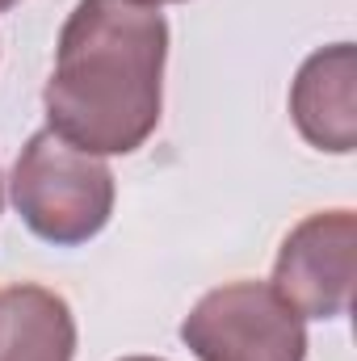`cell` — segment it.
Here are the masks:
<instances>
[{"instance_id": "6", "label": "cell", "mask_w": 357, "mask_h": 361, "mask_svg": "<svg viewBox=\"0 0 357 361\" xmlns=\"http://www.w3.org/2000/svg\"><path fill=\"white\" fill-rule=\"evenodd\" d=\"M76 315L63 294L17 281L0 290V361H72Z\"/></svg>"}, {"instance_id": "7", "label": "cell", "mask_w": 357, "mask_h": 361, "mask_svg": "<svg viewBox=\"0 0 357 361\" xmlns=\"http://www.w3.org/2000/svg\"><path fill=\"white\" fill-rule=\"evenodd\" d=\"M135 4H152V8H160V4H181V0H135Z\"/></svg>"}, {"instance_id": "3", "label": "cell", "mask_w": 357, "mask_h": 361, "mask_svg": "<svg viewBox=\"0 0 357 361\" xmlns=\"http://www.w3.org/2000/svg\"><path fill=\"white\" fill-rule=\"evenodd\" d=\"M181 341L198 361H307V328L265 281L206 290L181 319Z\"/></svg>"}, {"instance_id": "10", "label": "cell", "mask_w": 357, "mask_h": 361, "mask_svg": "<svg viewBox=\"0 0 357 361\" xmlns=\"http://www.w3.org/2000/svg\"><path fill=\"white\" fill-rule=\"evenodd\" d=\"M0 206H4V193H0Z\"/></svg>"}, {"instance_id": "2", "label": "cell", "mask_w": 357, "mask_h": 361, "mask_svg": "<svg viewBox=\"0 0 357 361\" xmlns=\"http://www.w3.org/2000/svg\"><path fill=\"white\" fill-rule=\"evenodd\" d=\"M8 193L21 223L55 248L89 244L92 235L105 231L114 214L109 164L101 156L72 147L51 126L30 135V143L21 147L8 177Z\"/></svg>"}, {"instance_id": "1", "label": "cell", "mask_w": 357, "mask_h": 361, "mask_svg": "<svg viewBox=\"0 0 357 361\" xmlns=\"http://www.w3.org/2000/svg\"><path fill=\"white\" fill-rule=\"evenodd\" d=\"M169 21L135 0H80L42 89L47 126L89 156L139 152L164 109Z\"/></svg>"}, {"instance_id": "9", "label": "cell", "mask_w": 357, "mask_h": 361, "mask_svg": "<svg viewBox=\"0 0 357 361\" xmlns=\"http://www.w3.org/2000/svg\"><path fill=\"white\" fill-rule=\"evenodd\" d=\"M13 4H17V0H0V13H4V8H13Z\"/></svg>"}, {"instance_id": "4", "label": "cell", "mask_w": 357, "mask_h": 361, "mask_svg": "<svg viewBox=\"0 0 357 361\" xmlns=\"http://www.w3.org/2000/svg\"><path fill=\"white\" fill-rule=\"evenodd\" d=\"M357 219L353 210L307 214L273 261V290L298 311V319H341L353 307Z\"/></svg>"}, {"instance_id": "8", "label": "cell", "mask_w": 357, "mask_h": 361, "mask_svg": "<svg viewBox=\"0 0 357 361\" xmlns=\"http://www.w3.org/2000/svg\"><path fill=\"white\" fill-rule=\"evenodd\" d=\"M122 361H164V357H122Z\"/></svg>"}, {"instance_id": "5", "label": "cell", "mask_w": 357, "mask_h": 361, "mask_svg": "<svg viewBox=\"0 0 357 361\" xmlns=\"http://www.w3.org/2000/svg\"><path fill=\"white\" fill-rule=\"evenodd\" d=\"M353 80H357V55L353 42L324 47L307 55L290 85V118L298 135L332 156H349L357 147V105H353Z\"/></svg>"}]
</instances>
